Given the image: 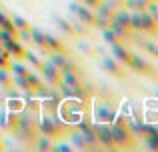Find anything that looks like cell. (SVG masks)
Returning a JSON list of instances; mask_svg holds the SVG:
<instances>
[{"instance_id":"cell-35","label":"cell","mask_w":158,"mask_h":152,"mask_svg":"<svg viewBox=\"0 0 158 152\" xmlns=\"http://www.w3.org/2000/svg\"><path fill=\"white\" fill-rule=\"evenodd\" d=\"M156 26H158V24H156Z\"/></svg>"},{"instance_id":"cell-11","label":"cell","mask_w":158,"mask_h":152,"mask_svg":"<svg viewBox=\"0 0 158 152\" xmlns=\"http://www.w3.org/2000/svg\"><path fill=\"white\" fill-rule=\"evenodd\" d=\"M2 48L8 52V54L12 56V58H18V60H22V56H24V44L20 42L18 38H10V40H4L2 42Z\"/></svg>"},{"instance_id":"cell-22","label":"cell","mask_w":158,"mask_h":152,"mask_svg":"<svg viewBox=\"0 0 158 152\" xmlns=\"http://www.w3.org/2000/svg\"><path fill=\"white\" fill-rule=\"evenodd\" d=\"M56 26L60 28L64 34H74V26L70 24V20H66V18H62V16H56Z\"/></svg>"},{"instance_id":"cell-16","label":"cell","mask_w":158,"mask_h":152,"mask_svg":"<svg viewBox=\"0 0 158 152\" xmlns=\"http://www.w3.org/2000/svg\"><path fill=\"white\" fill-rule=\"evenodd\" d=\"M22 60L28 64V66H32V68H38L40 70V66H42V62L44 60L40 58L36 52H32V50H24V56H22Z\"/></svg>"},{"instance_id":"cell-10","label":"cell","mask_w":158,"mask_h":152,"mask_svg":"<svg viewBox=\"0 0 158 152\" xmlns=\"http://www.w3.org/2000/svg\"><path fill=\"white\" fill-rule=\"evenodd\" d=\"M102 68H104V72H108L110 76L114 78H124L126 76V72H124V68H120V62H116L112 56H104V58L100 60Z\"/></svg>"},{"instance_id":"cell-36","label":"cell","mask_w":158,"mask_h":152,"mask_svg":"<svg viewBox=\"0 0 158 152\" xmlns=\"http://www.w3.org/2000/svg\"><path fill=\"white\" fill-rule=\"evenodd\" d=\"M156 44H158V42H156Z\"/></svg>"},{"instance_id":"cell-6","label":"cell","mask_w":158,"mask_h":152,"mask_svg":"<svg viewBox=\"0 0 158 152\" xmlns=\"http://www.w3.org/2000/svg\"><path fill=\"white\" fill-rule=\"evenodd\" d=\"M40 76L44 78V82L50 86H56L58 82H60V70H58L56 66H54L52 62H42V66H40Z\"/></svg>"},{"instance_id":"cell-21","label":"cell","mask_w":158,"mask_h":152,"mask_svg":"<svg viewBox=\"0 0 158 152\" xmlns=\"http://www.w3.org/2000/svg\"><path fill=\"white\" fill-rule=\"evenodd\" d=\"M12 86H16L18 90H30L26 74H12Z\"/></svg>"},{"instance_id":"cell-3","label":"cell","mask_w":158,"mask_h":152,"mask_svg":"<svg viewBox=\"0 0 158 152\" xmlns=\"http://www.w3.org/2000/svg\"><path fill=\"white\" fill-rule=\"evenodd\" d=\"M94 132H96V142L102 148H116L114 140H112V132H110V124H104V122H98L94 124Z\"/></svg>"},{"instance_id":"cell-7","label":"cell","mask_w":158,"mask_h":152,"mask_svg":"<svg viewBox=\"0 0 158 152\" xmlns=\"http://www.w3.org/2000/svg\"><path fill=\"white\" fill-rule=\"evenodd\" d=\"M110 54H112V58H114L116 62H120V64H124V66H126L128 60H130L132 50H130V48H126L122 42H120V40H116V42L110 44Z\"/></svg>"},{"instance_id":"cell-8","label":"cell","mask_w":158,"mask_h":152,"mask_svg":"<svg viewBox=\"0 0 158 152\" xmlns=\"http://www.w3.org/2000/svg\"><path fill=\"white\" fill-rule=\"evenodd\" d=\"M142 136H144V146H146L148 150H158V126L144 124Z\"/></svg>"},{"instance_id":"cell-12","label":"cell","mask_w":158,"mask_h":152,"mask_svg":"<svg viewBox=\"0 0 158 152\" xmlns=\"http://www.w3.org/2000/svg\"><path fill=\"white\" fill-rule=\"evenodd\" d=\"M44 46H46V50H48V52H54V50H58V52H66V46L62 44V40H60V38H56V36L50 34V32H44Z\"/></svg>"},{"instance_id":"cell-30","label":"cell","mask_w":158,"mask_h":152,"mask_svg":"<svg viewBox=\"0 0 158 152\" xmlns=\"http://www.w3.org/2000/svg\"><path fill=\"white\" fill-rule=\"evenodd\" d=\"M144 48H146L150 54H156L158 52V44L156 42H144Z\"/></svg>"},{"instance_id":"cell-28","label":"cell","mask_w":158,"mask_h":152,"mask_svg":"<svg viewBox=\"0 0 158 152\" xmlns=\"http://www.w3.org/2000/svg\"><path fill=\"white\" fill-rule=\"evenodd\" d=\"M16 38H18L20 42H30V26L20 28V30H18V36H16Z\"/></svg>"},{"instance_id":"cell-2","label":"cell","mask_w":158,"mask_h":152,"mask_svg":"<svg viewBox=\"0 0 158 152\" xmlns=\"http://www.w3.org/2000/svg\"><path fill=\"white\" fill-rule=\"evenodd\" d=\"M68 10L72 12L74 16H76L78 22H82L84 26H92V22H94V10H92V8L84 6V4L70 2V4H68Z\"/></svg>"},{"instance_id":"cell-26","label":"cell","mask_w":158,"mask_h":152,"mask_svg":"<svg viewBox=\"0 0 158 152\" xmlns=\"http://www.w3.org/2000/svg\"><path fill=\"white\" fill-rule=\"evenodd\" d=\"M100 34H102V40H104V42L108 44V46H110L112 42H116V40H118V38L114 36V32H112V28H110V26L102 28V30H100Z\"/></svg>"},{"instance_id":"cell-5","label":"cell","mask_w":158,"mask_h":152,"mask_svg":"<svg viewBox=\"0 0 158 152\" xmlns=\"http://www.w3.org/2000/svg\"><path fill=\"white\" fill-rule=\"evenodd\" d=\"M94 116H96L98 122H104V124H112L114 122V118L118 116V112H116V108L112 104H108V102H102V104H98L96 112H94Z\"/></svg>"},{"instance_id":"cell-19","label":"cell","mask_w":158,"mask_h":152,"mask_svg":"<svg viewBox=\"0 0 158 152\" xmlns=\"http://www.w3.org/2000/svg\"><path fill=\"white\" fill-rule=\"evenodd\" d=\"M34 144H36V148H38V150H52L54 138L46 136V134H40V136L34 138Z\"/></svg>"},{"instance_id":"cell-29","label":"cell","mask_w":158,"mask_h":152,"mask_svg":"<svg viewBox=\"0 0 158 152\" xmlns=\"http://www.w3.org/2000/svg\"><path fill=\"white\" fill-rule=\"evenodd\" d=\"M52 150H58V152H70V150H74L70 144H66V142H58V144H54L52 146Z\"/></svg>"},{"instance_id":"cell-9","label":"cell","mask_w":158,"mask_h":152,"mask_svg":"<svg viewBox=\"0 0 158 152\" xmlns=\"http://www.w3.org/2000/svg\"><path fill=\"white\" fill-rule=\"evenodd\" d=\"M138 30H140V32H144V34H150V36H156V34H158V26H156V22L152 20V16L148 14L146 10H140Z\"/></svg>"},{"instance_id":"cell-1","label":"cell","mask_w":158,"mask_h":152,"mask_svg":"<svg viewBox=\"0 0 158 152\" xmlns=\"http://www.w3.org/2000/svg\"><path fill=\"white\" fill-rule=\"evenodd\" d=\"M110 132H112V140H114V146L118 148H128V146L134 144V136H132L128 124L122 120V116H116L114 122L110 124Z\"/></svg>"},{"instance_id":"cell-18","label":"cell","mask_w":158,"mask_h":152,"mask_svg":"<svg viewBox=\"0 0 158 152\" xmlns=\"http://www.w3.org/2000/svg\"><path fill=\"white\" fill-rule=\"evenodd\" d=\"M28 64H24L22 60H18V58H12L10 60V66H8V70H10V74H28Z\"/></svg>"},{"instance_id":"cell-23","label":"cell","mask_w":158,"mask_h":152,"mask_svg":"<svg viewBox=\"0 0 158 152\" xmlns=\"http://www.w3.org/2000/svg\"><path fill=\"white\" fill-rule=\"evenodd\" d=\"M26 78H28V88H30L32 92H34V90H36V88H38V86L44 82V80H42V76L36 74V72H32V70L26 74Z\"/></svg>"},{"instance_id":"cell-25","label":"cell","mask_w":158,"mask_h":152,"mask_svg":"<svg viewBox=\"0 0 158 152\" xmlns=\"http://www.w3.org/2000/svg\"><path fill=\"white\" fill-rule=\"evenodd\" d=\"M10 22L14 24V28H16V30H20V28H26V26H30V24H28V20L24 18V16H20V14H12V16H10Z\"/></svg>"},{"instance_id":"cell-14","label":"cell","mask_w":158,"mask_h":152,"mask_svg":"<svg viewBox=\"0 0 158 152\" xmlns=\"http://www.w3.org/2000/svg\"><path fill=\"white\" fill-rule=\"evenodd\" d=\"M108 26L112 28V32H114V36L118 40H128V38H132V30L130 28H126V26H122V24H118V22H112L110 20V24Z\"/></svg>"},{"instance_id":"cell-32","label":"cell","mask_w":158,"mask_h":152,"mask_svg":"<svg viewBox=\"0 0 158 152\" xmlns=\"http://www.w3.org/2000/svg\"><path fill=\"white\" fill-rule=\"evenodd\" d=\"M8 20H10V16H8L4 10H0V26H4V24H6Z\"/></svg>"},{"instance_id":"cell-13","label":"cell","mask_w":158,"mask_h":152,"mask_svg":"<svg viewBox=\"0 0 158 152\" xmlns=\"http://www.w3.org/2000/svg\"><path fill=\"white\" fill-rule=\"evenodd\" d=\"M30 42L34 44L36 48H38V52H42V54H48L46 46H44V32L40 30V28L30 26Z\"/></svg>"},{"instance_id":"cell-27","label":"cell","mask_w":158,"mask_h":152,"mask_svg":"<svg viewBox=\"0 0 158 152\" xmlns=\"http://www.w3.org/2000/svg\"><path fill=\"white\" fill-rule=\"evenodd\" d=\"M10 60H12V56L0 46V68H8L10 66Z\"/></svg>"},{"instance_id":"cell-17","label":"cell","mask_w":158,"mask_h":152,"mask_svg":"<svg viewBox=\"0 0 158 152\" xmlns=\"http://www.w3.org/2000/svg\"><path fill=\"white\" fill-rule=\"evenodd\" d=\"M70 142H72V146H76L78 150H90L86 138L82 136V132H80V130H76V128H74L72 134H70Z\"/></svg>"},{"instance_id":"cell-15","label":"cell","mask_w":158,"mask_h":152,"mask_svg":"<svg viewBox=\"0 0 158 152\" xmlns=\"http://www.w3.org/2000/svg\"><path fill=\"white\" fill-rule=\"evenodd\" d=\"M60 80L64 82V84L72 86V88H76L78 84H82V78L78 74V70H72V72H62L60 74Z\"/></svg>"},{"instance_id":"cell-34","label":"cell","mask_w":158,"mask_h":152,"mask_svg":"<svg viewBox=\"0 0 158 152\" xmlns=\"http://www.w3.org/2000/svg\"><path fill=\"white\" fill-rule=\"evenodd\" d=\"M156 96H158V88H156Z\"/></svg>"},{"instance_id":"cell-20","label":"cell","mask_w":158,"mask_h":152,"mask_svg":"<svg viewBox=\"0 0 158 152\" xmlns=\"http://www.w3.org/2000/svg\"><path fill=\"white\" fill-rule=\"evenodd\" d=\"M6 110H10V112H16L20 114L24 110V100L20 96H14V98H8L6 100Z\"/></svg>"},{"instance_id":"cell-31","label":"cell","mask_w":158,"mask_h":152,"mask_svg":"<svg viewBox=\"0 0 158 152\" xmlns=\"http://www.w3.org/2000/svg\"><path fill=\"white\" fill-rule=\"evenodd\" d=\"M100 2H102V0H82V4H84V6H88V8H92V10H94V8H96Z\"/></svg>"},{"instance_id":"cell-33","label":"cell","mask_w":158,"mask_h":152,"mask_svg":"<svg viewBox=\"0 0 158 152\" xmlns=\"http://www.w3.org/2000/svg\"><path fill=\"white\" fill-rule=\"evenodd\" d=\"M154 56H156V58H158V52H156V54H154Z\"/></svg>"},{"instance_id":"cell-24","label":"cell","mask_w":158,"mask_h":152,"mask_svg":"<svg viewBox=\"0 0 158 152\" xmlns=\"http://www.w3.org/2000/svg\"><path fill=\"white\" fill-rule=\"evenodd\" d=\"M12 86V74L8 68H0V88H10Z\"/></svg>"},{"instance_id":"cell-4","label":"cell","mask_w":158,"mask_h":152,"mask_svg":"<svg viewBox=\"0 0 158 152\" xmlns=\"http://www.w3.org/2000/svg\"><path fill=\"white\" fill-rule=\"evenodd\" d=\"M126 66H128V68H132V70H134L136 74H142V76H150L152 72H154L150 64H148V62H146V60H144L140 54H134V52L130 54V60H128Z\"/></svg>"}]
</instances>
